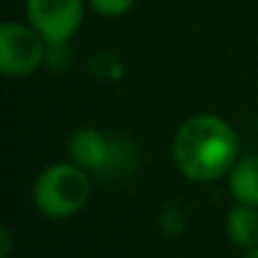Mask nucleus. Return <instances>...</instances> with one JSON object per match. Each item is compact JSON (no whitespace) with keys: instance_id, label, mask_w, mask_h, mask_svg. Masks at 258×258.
I'll return each instance as SVG.
<instances>
[{"instance_id":"1","label":"nucleus","mask_w":258,"mask_h":258,"mask_svg":"<svg viewBox=\"0 0 258 258\" xmlns=\"http://www.w3.org/2000/svg\"><path fill=\"white\" fill-rule=\"evenodd\" d=\"M238 160L240 137L220 114H190L172 135V162L190 182H218L228 177Z\"/></svg>"},{"instance_id":"2","label":"nucleus","mask_w":258,"mask_h":258,"mask_svg":"<svg viewBox=\"0 0 258 258\" xmlns=\"http://www.w3.org/2000/svg\"><path fill=\"white\" fill-rule=\"evenodd\" d=\"M66 155L99 182L132 180L142 165L140 150L132 140L124 135L104 132L99 126L74 129L66 142Z\"/></svg>"},{"instance_id":"3","label":"nucleus","mask_w":258,"mask_h":258,"mask_svg":"<svg viewBox=\"0 0 258 258\" xmlns=\"http://www.w3.org/2000/svg\"><path fill=\"white\" fill-rule=\"evenodd\" d=\"M94 177L76 162H53L38 172L31 187L33 208L53 220H66L81 213L91 198Z\"/></svg>"},{"instance_id":"4","label":"nucleus","mask_w":258,"mask_h":258,"mask_svg":"<svg viewBox=\"0 0 258 258\" xmlns=\"http://www.w3.org/2000/svg\"><path fill=\"white\" fill-rule=\"evenodd\" d=\"M48 58V41L28 21L0 26V74L8 79L33 76Z\"/></svg>"},{"instance_id":"5","label":"nucleus","mask_w":258,"mask_h":258,"mask_svg":"<svg viewBox=\"0 0 258 258\" xmlns=\"http://www.w3.org/2000/svg\"><path fill=\"white\" fill-rule=\"evenodd\" d=\"M86 0H26V21L48 43H71L84 26Z\"/></svg>"},{"instance_id":"6","label":"nucleus","mask_w":258,"mask_h":258,"mask_svg":"<svg viewBox=\"0 0 258 258\" xmlns=\"http://www.w3.org/2000/svg\"><path fill=\"white\" fill-rule=\"evenodd\" d=\"M225 233L235 248L240 250L255 248L258 245V208L233 203L225 213Z\"/></svg>"},{"instance_id":"7","label":"nucleus","mask_w":258,"mask_h":258,"mask_svg":"<svg viewBox=\"0 0 258 258\" xmlns=\"http://www.w3.org/2000/svg\"><path fill=\"white\" fill-rule=\"evenodd\" d=\"M225 180H228V192L233 203L258 208V155L240 157Z\"/></svg>"},{"instance_id":"8","label":"nucleus","mask_w":258,"mask_h":258,"mask_svg":"<svg viewBox=\"0 0 258 258\" xmlns=\"http://www.w3.org/2000/svg\"><path fill=\"white\" fill-rule=\"evenodd\" d=\"M89 74L96 81H119L124 79V63L114 53H96L89 58Z\"/></svg>"},{"instance_id":"9","label":"nucleus","mask_w":258,"mask_h":258,"mask_svg":"<svg viewBox=\"0 0 258 258\" xmlns=\"http://www.w3.org/2000/svg\"><path fill=\"white\" fill-rule=\"evenodd\" d=\"M187 223H190V218H187L185 205H180V203L165 205V210L160 215V230L165 238H180L187 230Z\"/></svg>"},{"instance_id":"10","label":"nucleus","mask_w":258,"mask_h":258,"mask_svg":"<svg viewBox=\"0 0 258 258\" xmlns=\"http://www.w3.org/2000/svg\"><path fill=\"white\" fill-rule=\"evenodd\" d=\"M135 3H137V0H86V6H89L96 16L109 18V21L126 16L129 11L135 8Z\"/></svg>"},{"instance_id":"11","label":"nucleus","mask_w":258,"mask_h":258,"mask_svg":"<svg viewBox=\"0 0 258 258\" xmlns=\"http://www.w3.org/2000/svg\"><path fill=\"white\" fill-rule=\"evenodd\" d=\"M69 63H71V46L69 43H48L46 66H51V69H66Z\"/></svg>"},{"instance_id":"12","label":"nucleus","mask_w":258,"mask_h":258,"mask_svg":"<svg viewBox=\"0 0 258 258\" xmlns=\"http://www.w3.org/2000/svg\"><path fill=\"white\" fill-rule=\"evenodd\" d=\"M11 248H13L11 230H8V228H3V230H0V258H8V255H11Z\"/></svg>"},{"instance_id":"13","label":"nucleus","mask_w":258,"mask_h":258,"mask_svg":"<svg viewBox=\"0 0 258 258\" xmlns=\"http://www.w3.org/2000/svg\"><path fill=\"white\" fill-rule=\"evenodd\" d=\"M240 258H258V245L255 248H250V250H243V255Z\"/></svg>"},{"instance_id":"14","label":"nucleus","mask_w":258,"mask_h":258,"mask_svg":"<svg viewBox=\"0 0 258 258\" xmlns=\"http://www.w3.org/2000/svg\"><path fill=\"white\" fill-rule=\"evenodd\" d=\"M255 132H258V119H255Z\"/></svg>"}]
</instances>
